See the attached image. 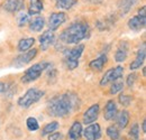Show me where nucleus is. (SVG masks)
<instances>
[{"mask_svg": "<svg viewBox=\"0 0 146 140\" xmlns=\"http://www.w3.org/2000/svg\"><path fill=\"white\" fill-rule=\"evenodd\" d=\"M80 105L79 96L70 92L52 98L47 103V111L52 117L63 118L79 110Z\"/></svg>", "mask_w": 146, "mask_h": 140, "instance_id": "f257e3e1", "label": "nucleus"}, {"mask_svg": "<svg viewBox=\"0 0 146 140\" xmlns=\"http://www.w3.org/2000/svg\"><path fill=\"white\" fill-rule=\"evenodd\" d=\"M89 35H90L89 25L87 22L78 21V22H73L68 28H65L60 35V39L64 44L71 45V44H79L81 40L88 38Z\"/></svg>", "mask_w": 146, "mask_h": 140, "instance_id": "f03ea898", "label": "nucleus"}, {"mask_svg": "<svg viewBox=\"0 0 146 140\" xmlns=\"http://www.w3.org/2000/svg\"><path fill=\"white\" fill-rule=\"evenodd\" d=\"M84 50V45H76L75 47L64 51V63L68 70H74L79 65V58Z\"/></svg>", "mask_w": 146, "mask_h": 140, "instance_id": "7ed1b4c3", "label": "nucleus"}, {"mask_svg": "<svg viewBox=\"0 0 146 140\" xmlns=\"http://www.w3.org/2000/svg\"><path fill=\"white\" fill-rule=\"evenodd\" d=\"M50 66H51V64L48 62H42V63L34 64L28 70H26L25 74L21 77V82H24V83H31L33 81H36L37 79L42 75V73L45 70H47Z\"/></svg>", "mask_w": 146, "mask_h": 140, "instance_id": "20e7f679", "label": "nucleus"}, {"mask_svg": "<svg viewBox=\"0 0 146 140\" xmlns=\"http://www.w3.org/2000/svg\"><path fill=\"white\" fill-rule=\"evenodd\" d=\"M43 95H44V91H40L36 88H29L21 98L18 99V105L20 108L27 109L32 104L36 103L37 101H39Z\"/></svg>", "mask_w": 146, "mask_h": 140, "instance_id": "39448f33", "label": "nucleus"}, {"mask_svg": "<svg viewBox=\"0 0 146 140\" xmlns=\"http://www.w3.org/2000/svg\"><path fill=\"white\" fill-rule=\"evenodd\" d=\"M123 75H124V67L123 66H117V67L110 69L102 76V79L100 81V85L104 87V85L108 84L110 82H115V81L119 80Z\"/></svg>", "mask_w": 146, "mask_h": 140, "instance_id": "423d86ee", "label": "nucleus"}, {"mask_svg": "<svg viewBox=\"0 0 146 140\" xmlns=\"http://www.w3.org/2000/svg\"><path fill=\"white\" fill-rule=\"evenodd\" d=\"M36 55H37L36 48L26 51V52H24L23 54H20L19 56H17V57L14 59V63H13V64H14L16 67H23V66H25L26 64L31 63V62L35 58Z\"/></svg>", "mask_w": 146, "mask_h": 140, "instance_id": "0eeeda50", "label": "nucleus"}, {"mask_svg": "<svg viewBox=\"0 0 146 140\" xmlns=\"http://www.w3.org/2000/svg\"><path fill=\"white\" fill-rule=\"evenodd\" d=\"M84 138L87 140H98L101 137V129L98 123H91L89 124L83 131Z\"/></svg>", "mask_w": 146, "mask_h": 140, "instance_id": "6e6552de", "label": "nucleus"}, {"mask_svg": "<svg viewBox=\"0 0 146 140\" xmlns=\"http://www.w3.org/2000/svg\"><path fill=\"white\" fill-rule=\"evenodd\" d=\"M100 113V106L99 104H93L91 105L83 114V122L86 124H91L93 123L99 117Z\"/></svg>", "mask_w": 146, "mask_h": 140, "instance_id": "1a4fd4ad", "label": "nucleus"}, {"mask_svg": "<svg viewBox=\"0 0 146 140\" xmlns=\"http://www.w3.org/2000/svg\"><path fill=\"white\" fill-rule=\"evenodd\" d=\"M65 21V14L64 13H53L48 18V27L50 30H56L63 22Z\"/></svg>", "mask_w": 146, "mask_h": 140, "instance_id": "9d476101", "label": "nucleus"}, {"mask_svg": "<svg viewBox=\"0 0 146 140\" xmlns=\"http://www.w3.org/2000/svg\"><path fill=\"white\" fill-rule=\"evenodd\" d=\"M55 42V35L52 30H46L39 36V45L42 51H46Z\"/></svg>", "mask_w": 146, "mask_h": 140, "instance_id": "9b49d317", "label": "nucleus"}, {"mask_svg": "<svg viewBox=\"0 0 146 140\" xmlns=\"http://www.w3.org/2000/svg\"><path fill=\"white\" fill-rule=\"evenodd\" d=\"M146 25V16H135L128 20V27L134 32H141Z\"/></svg>", "mask_w": 146, "mask_h": 140, "instance_id": "f8f14e48", "label": "nucleus"}, {"mask_svg": "<svg viewBox=\"0 0 146 140\" xmlns=\"http://www.w3.org/2000/svg\"><path fill=\"white\" fill-rule=\"evenodd\" d=\"M24 6H25L24 0H7L3 3L5 10H7L8 13H11V14L21 11L24 9Z\"/></svg>", "mask_w": 146, "mask_h": 140, "instance_id": "ddd939ff", "label": "nucleus"}, {"mask_svg": "<svg viewBox=\"0 0 146 140\" xmlns=\"http://www.w3.org/2000/svg\"><path fill=\"white\" fill-rule=\"evenodd\" d=\"M145 55H146V51H145V43H143L142 47L138 50V52L136 54V57L135 59L130 63V70L135 71L137 69H141V66L144 64V61H145Z\"/></svg>", "mask_w": 146, "mask_h": 140, "instance_id": "4468645a", "label": "nucleus"}, {"mask_svg": "<svg viewBox=\"0 0 146 140\" xmlns=\"http://www.w3.org/2000/svg\"><path fill=\"white\" fill-rule=\"evenodd\" d=\"M128 55V44L127 42H121L117 48V51L115 53V61L118 63H121L124 61H126Z\"/></svg>", "mask_w": 146, "mask_h": 140, "instance_id": "2eb2a0df", "label": "nucleus"}, {"mask_svg": "<svg viewBox=\"0 0 146 140\" xmlns=\"http://www.w3.org/2000/svg\"><path fill=\"white\" fill-rule=\"evenodd\" d=\"M82 125L81 122L79 121H74L73 124L71 125L70 130H69V133H68V139L69 140H79L82 136Z\"/></svg>", "mask_w": 146, "mask_h": 140, "instance_id": "dca6fc26", "label": "nucleus"}, {"mask_svg": "<svg viewBox=\"0 0 146 140\" xmlns=\"http://www.w3.org/2000/svg\"><path fill=\"white\" fill-rule=\"evenodd\" d=\"M117 114V105L115 103L113 100H109L106 104L105 108V113H104V117L106 120H112Z\"/></svg>", "mask_w": 146, "mask_h": 140, "instance_id": "f3484780", "label": "nucleus"}, {"mask_svg": "<svg viewBox=\"0 0 146 140\" xmlns=\"http://www.w3.org/2000/svg\"><path fill=\"white\" fill-rule=\"evenodd\" d=\"M107 59H108L107 55L102 54V55H100L98 58L91 61L90 64H89V66H90V69H92V70H94V71H101L104 69L105 64L107 63Z\"/></svg>", "mask_w": 146, "mask_h": 140, "instance_id": "a211bd4d", "label": "nucleus"}, {"mask_svg": "<svg viewBox=\"0 0 146 140\" xmlns=\"http://www.w3.org/2000/svg\"><path fill=\"white\" fill-rule=\"evenodd\" d=\"M116 121L120 129H125L129 122V113L127 110H123L118 114H116Z\"/></svg>", "mask_w": 146, "mask_h": 140, "instance_id": "6ab92c4d", "label": "nucleus"}, {"mask_svg": "<svg viewBox=\"0 0 146 140\" xmlns=\"http://www.w3.org/2000/svg\"><path fill=\"white\" fill-rule=\"evenodd\" d=\"M45 26V19L43 17H35L29 21V29L33 32H40Z\"/></svg>", "mask_w": 146, "mask_h": 140, "instance_id": "aec40b11", "label": "nucleus"}, {"mask_svg": "<svg viewBox=\"0 0 146 140\" xmlns=\"http://www.w3.org/2000/svg\"><path fill=\"white\" fill-rule=\"evenodd\" d=\"M43 10V2L42 0H29V8L28 14L29 15H38Z\"/></svg>", "mask_w": 146, "mask_h": 140, "instance_id": "412c9836", "label": "nucleus"}, {"mask_svg": "<svg viewBox=\"0 0 146 140\" xmlns=\"http://www.w3.org/2000/svg\"><path fill=\"white\" fill-rule=\"evenodd\" d=\"M35 39L33 37H28V38H23L18 42V51L19 52H26L28 50H31V47L34 45Z\"/></svg>", "mask_w": 146, "mask_h": 140, "instance_id": "4be33fe9", "label": "nucleus"}, {"mask_svg": "<svg viewBox=\"0 0 146 140\" xmlns=\"http://www.w3.org/2000/svg\"><path fill=\"white\" fill-rule=\"evenodd\" d=\"M76 3V0H55V6L58 9H70Z\"/></svg>", "mask_w": 146, "mask_h": 140, "instance_id": "5701e85b", "label": "nucleus"}, {"mask_svg": "<svg viewBox=\"0 0 146 140\" xmlns=\"http://www.w3.org/2000/svg\"><path fill=\"white\" fill-rule=\"evenodd\" d=\"M58 127H60V124H58V122H56V121H53V122L46 124V125L43 128L42 136H47V135L53 133V132H55V131L58 129Z\"/></svg>", "mask_w": 146, "mask_h": 140, "instance_id": "b1692460", "label": "nucleus"}, {"mask_svg": "<svg viewBox=\"0 0 146 140\" xmlns=\"http://www.w3.org/2000/svg\"><path fill=\"white\" fill-rule=\"evenodd\" d=\"M136 2V0H120V3H119V8L121 10V14L123 16L125 14H127L128 11L130 10V8L133 7V5Z\"/></svg>", "mask_w": 146, "mask_h": 140, "instance_id": "393cba45", "label": "nucleus"}, {"mask_svg": "<svg viewBox=\"0 0 146 140\" xmlns=\"http://www.w3.org/2000/svg\"><path fill=\"white\" fill-rule=\"evenodd\" d=\"M107 136L111 140H118L119 139V130L115 125H110L107 128Z\"/></svg>", "mask_w": 146, "mask_h": 140, "instance_id": "a878e982", "label": "nucleus"}, {"mask_svg": "<svg viewBox=\"0 0 146 140\" xmlns=\"http://www.w3.org/2000/svg\"><path fill=\"white\" fill-rule=\"evenodd\" d=\"M26 125H27L28 130H31V131H36V130H38V128H39L38 121H37L35 118H33V117H31V118H28L26 120Z\"/></svg>", "mask_w": 146, "mask_h": 140, "instance_id": "bb28decb", "label": "nucleus"}, {"mask_svg": "<svg viewBox=\"0 0 146 140\" xmlns=\"http://www.w3.org/2000/svg\"><path fill=\"white\" fill-rule=\"evenodd\" d=\"M124 88V82L123 81H115V82H112V85H111V88H110V93L111 94H116V93H118V92H120L121 90Z\"/></svg>", "mask_w": 146, "mask_h": 140, "instance_id": "cd10ccee", "label": "nucleus"}, {"mask_svg": "<svg viewBox=\"0 0 146 140\" xmlns=\"http://www.w3.org/2000/svg\"><path fill=\"white\" fill-rule=\"evenodd\" d=\"M27 22H28V15L23 13V11H19V14L17 15V24H18V26L19 27H23Z\"/></svg>", "mask_w": 146, "mask_h": 140, "instance_id": "c85d7f7f", "label": "nucleus"}, {"mask_svg": "<svg viewBox=\"0 0 146 140\" xmlns=\"http://www.w3.org/2000/svg\"><path fill=\"white\" fill-rule=\"evenodd\" d=\"M129 135H130V137H131L134 140H138L139 128H138V124H137V123L133 124V127H131V129H130V131H129Z\"/></svg>", "mask_w": 146, "mask_h": 140, "instance_id": "c756f323", "label": "nucleus"}, {"mask_svg": "<svg viewBox=\"0 0 146 140\" xmlns=\"http://www.w3.org/2000/svg\"><path fill=\"white\" fill-rule=\"evenodd\" d=\"M118 100H119V102H120V104L121 105L127 106V105H129L130 101H131V98H130L129 95H127V94H120Z\"/></svg>", "mask_w": 146, "mask_h": 140, "instance_id": "7c9ffc66", "label": "nucleus"}, {"mask_svg": "<svg viewBox=\"0 0 146 140\" xmlns=\"http://www.w3.org/2000/svg\"><path fill=\"white\" fill-rule=\"evenodd\" d=\"M136 79H137V74H136V73H131V74H129V75L127 76V85L128 87L131 88V87L134 85Z\"/></svg>", "mask_w": 146, "mask_h": 140, "instance_id": "2f4dec72", "label": "nucleus"}, {"mask_svg": "<svg viewBox=\"0 0 146 140\" xmlns=\"http://www.w3.org/2000/svg\"><path fill=\"white\" fill-rule=\"evenodd\" d=\"M61 138H62V136L58 132H53L48 136V140H60Z\"/></svg>", "mask_w": 146, "mask_h": 140, "instance_id": "473e14b6", "label": "nucleus"}, {"mask_svg": "<svg viewBox=\"0 0 146 140\" xmlns=\"http://www.w3.org/2000/svg\"><path fill=\"white\" fill-rule=\"evenodd\" d=\"M6 90H7V84L3 82H0V93L6 92Z\"/></svg>", "mask_w": 146, "mask_h": 140, "instance_id": "72a5a7b5", "label": "nucleus"}, {"mask_svg": "<svg viewBox=\"0 0 146 140\" xmlns=\"http://www.w3.org/2000/svg\"><path fill=\"white\" fill-rule=\"evenodd\" d=\"M145 10H146V7H145V6H143V7H142V8L138 10V16H146Z\"/></svg>", "mask_w": 146, "mask_h": 140, "instance_id": "f704fd0d", "label": "nucleus"}, {"mask_svg": "<svg viewBox=\"0 0 146 140\" xmlns=\"http://www.w3.org/2000/svg\"><path fill=\"white\" fill-rule=\"evenodd\" d=\"M142 130H143V132H144V133L146 132V120H144L143 123H142Z\"/></svg>", "mask_w": 146, "mask_h": 140, "instance_id": "c9c22d12", "label": "nucleus"}, {"mask_svg": "<svg viewBox=\"0 0 146 140\" xmlns=\"http://www.w3.org/2000/svg\"><path fill=\"white\" fill-rule=\"evenodd\" d=\"M145 72H146V70H145V67H144V69H143V75H144V76H145Z\"/></svg>", "mask_w": 146, "mask_h": 140, "instance_id": "e433bc0d", "label": "nucleus"}]
</instances>
